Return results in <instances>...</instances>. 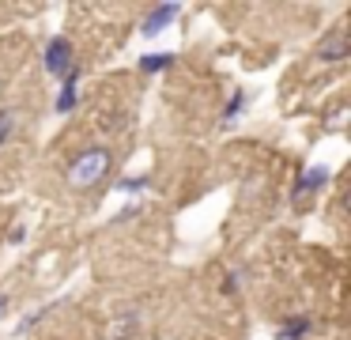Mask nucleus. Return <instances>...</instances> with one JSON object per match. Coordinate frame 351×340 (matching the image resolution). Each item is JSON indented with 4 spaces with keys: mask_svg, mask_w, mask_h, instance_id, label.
Listing matches in <instances>:
<instances>
[{
    "mask_svg": "<svg viewBox=\"0 0 351 340\" xmlns=\"http://www.w3.org/2000/svg\"><path fill=\"white\" fill-rule=\"evenodd\" d=\"M106 174H110V151L106 148H84L69 163L64 178H69L72 189H95V185H102Z\"/></svg>",
    "mask_w": 351,
    "mask_h": 340,
    "instance_id": "f257e3e1",
    "label": "nucleus"
},
{
    "mask_svg": "<svg viewBox=\"0 0 351 340\" xmlns=\"http://www.w3.org/2000/svg\"><path fill=\"white\" fill-rule=\"evenodd\" d=\"M42 65H46V72L53 76V80H64V76L76 68V45H72V38H64V34L49 38L46 53H42Z\"/></svg>",
    "mask_w": 351,
    "mask_h": 340,
    "instance_id": "f03ea898",
    "label": "nucleus"
},
{
    "mask_svg": "<svg viewBox=\"0 0 351 340\" xmlns=\"http://www.w3.org/2000/svg\"><path fill=\"white\" fill-rule=\"evenodd\" d=\"M178 15H182V4H155L152 12L144 15V23H140V34H144V38H159L162 30L178 19Z\"/></svg>",
    "mask_w": 351,
    "mask_h": 340,
    "instance_id": "7ed1b4c3",
    "label": "nucleus"
},
{
    "mask_svg": "<svg viewBox=\"0 0 351 340\" xmlns=\"http://www.w3.org/2000/svg\"><path fill=\"white\" fill-rule=\"evenodd\" d=\"M328 178H332V170H328L325 163H317V166H306V170L295 178V185H291V196L298 201V196H310V193H317V189L325 185Z\"/></svg>",
    "mask_w": 351,
    "mask_h": 340,
    "instance_id": "20e7f679",
    "label": "nucleus"
},
{
    "mask_svg": "<svg viewBox=\"0 0 351 340\" xmlns=\"http://www.w3.org/2000/svg\"><path fill=\"white\" fill-rule=\"evenodd\" d=\"M80 76H84V72H80V65H76V68H72V72L61 80V91H57V102H53V110L61 113V117L80 106Z\"/></svg>",
    "mask_w": 351,
    "mask_h": 340,
    "instance_id": "39448f33",
    "label": "nucleus"
},
{
    "mask_svg": "<svg viewBox=\"0 0 351 340\" xmlns=\"http://www.w3.org/2000/svg\"><path fill=\"white\" fill-rule=\"evenodd\" d=\"M348 38H343V30H332V34H325L317 42V49H313V57L321 60V65H336V60L348 57Z\"/></svg>",
    "mask_w": 351,
    "mask_h": 340,
    "instance_id": "423d86ee",
    "label": "nucleus"
},
{
    "mask_svg": "<svg viewBox=\"0 0 351 340\" xmlns=\"http://www.w3.org/2000/svg\"><path fill=\"white\" fill-rule=\"evenodd\" d=\"M174 53H167V49H159V53H144L140 57V72L144 76H159V72H170L174 68Z\"/></svg>",
    "mask_w": 351,
    "mask_h": 340,
    "instance_id": "0eeeda50",
    "label": "nucleus"
},
{
    "mask_svg": "<svg viewBox=\"0 0 351 340\" xmlns=\"http://www.w3.org/2000/svg\"><path fill=\"white\" fill-rule=\"evenodd\" d=\"M310 329H313V317L298 314V317H287V321H283V329L276 332V337H280V340H302Z\"/></svg>",
    "mask_w": 351,
    "mask_h": 340,
    "instance_id": "6e6552de",
    "label": "nucleus"
},
{
    "mask_svg": "<svg viewBox=\"0 0 351 340\" xmlns=\"http://www.w3.org/2000/svg\"><path fill=\"white\" fill-rule=\"evenodd\" d=\"M242 110H245V87H234L227 98V106H223V125H234V121L242 117Z\"/></svg>",
    "mask_w": 351,
    "mask_h": 340,
    "instance_id": "1a4fd4ad",
    "label": "nucleus"
},
{
    "mask_svg": "<svg viewBox=\"0 0 351 340\" xmlns=\"http://www.w3.org/2000/svg\"><path fill=\"white\" fill-rule=\"evenodd\" d=\"M114 189L117 193H144V189H152V178L147 174H129V178H117Z\"/></svg>",
    "mask_w": 351,
    "mask_h": 340,
    "instance_id": "9d476101",
    "label": "nucleus"
},
{
    "mask_svg": "<svg viewBox=\"0 0 351 340\" xmlns=\"http://www.w3.org/2000/svg\"><path fill=\"white\" fill-rule=\"evenodd\" d=\"M16 125H19V110H0V148L8 144V136L16 133Z\"/></svg>",
    "mask_w": 351,
    "mask_h": 340,
    "instance_id": "9b49d317",
    "label": "nucleus"
},
{
    "mask_svg": "<svg viewBox=\"0 0 351 340\" xmlns=\"http://www.w3.org/2000/svg\"><path fill=\"white\" fill-rule=\"evenodd\" d=\"M49 310H53V306H38V310H31V314H27V317H23V321H19V332H27V329H34V325H38V321H42V317H46V314H49Z\"/></svg>",
    "mask_w": 351,
    "mask_h": 340,
    "instance_id": "f8f14e48",
    "label": "nucleus"
},
{
    "mask_svg": "<svg viewBox=\"0 0 351 340\" xmlns=\"http://www.w3.org/2000/svg\"><path fill=\"white\" fill-rule=\"evenodd\" d=\"M132 216H140V204H129V208H121L117 216H110V223H125V219H132Z\"/></svg>",
    "mask_w": 351,
    "mask_h": 340,
    "instance_id": "ddd939ff",
    "label": "nucleus"
},
{
    "mask_svg": "<svg viewBox=\"0 0 351 340\" xmlns=\"http://www.w3.org/2000/svg\"><path fill=\"white\" fill-rule=\"evenodd\" d=\"M23 238H27V227H23V223H19V227H12V231H8V242H12V246H19Z\"/></svg>",
    "mask_w": 351,
    "mask_h": 340,
    "instance_id": "4468645a",
    "label": "nucleus"
},
{
    "mask_svg": "<svg viewBox=\"0 0 351 340\" xmlns=\"http://www.w3.org/2000/svg\"><path fill=\"white\" fill-rule=\"evenodd\" d=\"M238 284H242V276L234 272V276H227V284H223V291H230V295H234V291H238Z\"/></svg>",
    "mask_w": 351,
    "mask_h": 340,
    "instance_id": "2eb2a0df",
    "label": "nucleus"
},
{
    "mask_svg": "<svg viewBox=\"0 0 351 340\" xmlns=\"http://www.w3.org/2000/svg\"><path fill=\"white\" fill-rule=\"evenodd\" d=\"M4 306H8V295H0V314H4Z\"/></svg>",
    "mask_w": 351,
    "mask_h": 340,
    "instance_id": "dca6fc26",
    "label": "nucleus"
}]
</instances>
